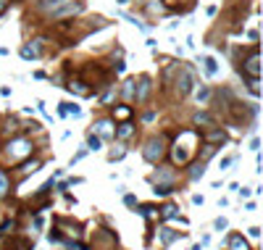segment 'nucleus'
<instances>
[{
  "label": "nucleus",
  "mask_w": 263,
  "mask_h": 250,
  "mask_svg": "<svg viewBox=\"0 0 263 250\" xmlns=\"http://www.w3.org/2000/svg\"><path fill=\"white\" fill-rule=\"evenodd\" d=\"M195 145H197V134L195 132H182L176 137V143L171 145V161L176 166H187L195 156Z\"/></svg>",
  "instance_id": "f257e3e1"
},
{
  "label": "nucleus",
  "mask_w": 263,
  "mask_h": 250,
  "mask_svg": "<svg viewBox=\"0 0 263 250\" xmlns=\"http://www.w3.org/2000/svg\"><path fill=\"white\" fill-rule=\"evenodd\" d=\"M5 147V161L8 163H18L24 161V158H29L32 153H35V143H32L29 137H14Z\"/></svg>",
  "instance_id": "f03ea898"
},
{
  "label": "nucleus",
  "mask_w": 263,
  "mask_h": 250,
  "mask_svg": "<svg viewBox=\"0 0 263 250\" xmlns=\"http://www.w3.org/2000/svg\"><path fill=\"white\" fill-rule=\"evenodd\" d=\"M174 89L179 98H187V95L192 92V87H195V71L187 66V63H179L176 61V69H174Z\"/></svg>",
  "instance_id": "7ed1b4c3"
},
{
  "label": "nucleus",
  "mask_w": 263,
  "mask_h": 250,
  "mask_svg": "<svg viewBox=\"0 0 263 250\" xmlns=\"http://www.w3.org/2000/svg\"><path fill=\"white\" fill-rule=\"evenodd\" d=\"M240 71L245 74L247 79H258V76H261V53H258V45H253V48L247 50V55L240 63Z\"/></svg>",
  "instance_id": "20e7f679"
},
{
  "label": "nucleus",
  "mask_w": 263,
  "mask_h": 250,
  "mask_svg": "<svg viewBox=\"0 0 263 250\" xmlns=\"http://www.w3.org/2000/svg\"><path fill=\"white\" fill-rule=\"evenodd\" d=\"M142 156L147 163H158L161 158L166 156V137H161V134H156V137H150L142 147Z\"/></svg>",
  "instance_id": "39448f33"
},
{
  "label": "nucleus",
  "mask_w": 263,
  "mask_h": 250,
  "mask_svg": "<svg viewBox=\"0 0 263 250\" xmlns=\"http://www.w3.org/2000/svg\"><path fill=\"white\" fill-rule=\"evenodd\" d=\"M82 11H85V0H66L58 11H53V14H50V18H53V21H61V18L79 16Z\"/></svg>",
  "instance_id": "423d86ee"
},
{
  "label": "nucleus",
  "mask_w": 263,
  "mask_h": 250,
  "mask_svg": "<svg viewBox=\"0 0 263 250\" xmlns=\"http://www.w3.org/2000/svg\"><path fill=\"white\" fill-rule=\"evenodd\" d=\"M113 132H116V121L113 119H98L95 121V134H98L100 140H116Z\"/></svg>",
  "instance_id": "0eeeda50"
},
{
  "label": "nucleus",
  "mask_w": 263,
  "mask_h": 250,
  "mask_svg": "<svg viewBox=\"0 0 263 250\" xmlns=\"http://www.w3.org/2000/svg\"><path fill=\"white\" fill-rule=\"evenodd\" d=\"M45 53V40H29L27 45L21 48V58H42Z\"/></svg>",
  "instance_id": "6e6552de"
},
{
  "label": "nucleus",
  "mask_w": 263,
  "mask_h": 250,
  "mask_svg": "<svg viewBox=\"0 0 263 250\" xmlns=\"http://www.w3.org/2000/svg\"><path fill=\"white\" fill-rule=\"evenodd\" d=\"M66 89L71 95H79V98H89V95H92V87H89V82H85V79H69Z\"/></svg>",
  "instance_id": "1a4fd4ad"
},
{
  "label": "nucleus",
  "mask_w": 263,
  "mask_h": 250,
  "mask_svg": "<svg viewBox=\"0 0 263 250\" xmlns=\"http://www.w3.org/2000/svg\"><path fill=\"white\" fill-rule=\"evenodd\" d=\"M150 182L153 184H176V174L169 169V166H161L158 171H153Z\"/></svg>",
  "instance_id": "9d476101"
},
{
  "label": "nucleus",
  "mask_w": 263,
  "mask_h": 250,
  "mask_svg": "<svg viewBox=\"0 0 263 250\" xmlns=\"http://www.w3.org/2000/svg\"><path fill=\"white\" fill-rule=\"evenodd\" d=\"M150 92H153L150 76H140V85H137V92H134V100H137V103H147V100H150Z\"/></svg>",
  "instance_id": "9b49d317"
},
{
  "label": "nucleus",
  "mask_w": 263,
  "mask_h": 250,
  "mask_svg": "<svg viewBox=\"0 0 263 250\" xmlns=\"http://www.w3.org/2000/svg\"><path fill=\"white\" fill-rule=\"evenodd\" d=\"M203 140L208 145H224L229 140V134L224 132V129H219V126H210V129H205L203 132Z\"/></svg>",
  "instance_id": "f8f14e48"
},
{
  "label": "nucleus",
  "mask_w": 263,
  "mask_h": 250,
  "mask_svg": "<svg viewBox=\"0 0 263 250\" xmlns=\"http://www.w3.org/2000/svg\"><path fill=\"white\" fill-rule=\"evenodd\" d=\"M197 63H200L205 76H216V74H219V63H216V58H210V55H197Z\"/></svg>",
  "instance_id": "ddd939ff"
},
{
  "label": "nucleus",
  "mask_w": 263,
  "mask_h": 250,
  "mask_svg": "<svg viewBox=\"0 0 263 250\" xmlns=\"http://www.w3.org/2000/svg\"><path fill=\"white\" fill-rule=\"evenodd\" d=\"M132 106H113V111H111V119L113 121H121V124H124V121H129L132 119Z\"/></svg>",
  "instance_id": "4468645a"
},
{
  "label": "nucleus",
  "mask_w": 263,
  "mask_h": 250,
  "mask_svg": "<svg viewBox=\"0 0 263 250\" xmlns=\"http://www.w3.org/2000/svg\"><path fill=\"white\" fill-rule=\"evenodd\" d=\"M145 11H147V16H150V18H158V16L169 14V11H166V5L161 3V0H150V3H145Z\"/></svg>",
  "instance_id": "2eb2a0df"
},
{
  "label": "nucleus",
  "mask_w": 263,
  "mask_h": 250,
  "mask_svg": "<svg viewBox=\"0 0 263 250\" xmlns=\"http://www.w3.org/2000/svg\"><path fill=\"white\" fill-rule=\"evenodd\" d=\"M66 3V0H40V3H37V11H42V14H53V11H58L61 5Z\"/></svg>",
  "instance_id": "dca6fc26"
},
{
  "label": "nucleus",
  "mask_w": 263,
  "mask_h": 250,
  "mask_svg": "<svg viewBox=\"0 0 263 250\" xmlns=\"http://www.w3.org/2000/svg\"><path fill=\"white\" fill-rule=\"evenodd\" d=\"M229 250H250V245L240 232H232L229 234Z\"/></svg>",
  "instance_id": "f3484780"
},
{
  "label": "nucleus",
  "mask_w": 263,
  "mask_h": 250,
  "mask_svg": "<svg viewBox=\"0 0 263 250\" xmlns=\"http://www.w3.org/2000/svg\"><path fill=\"white\" fill-rule=\"evenodd\" d=\"M134 124H129V121H124L121 126H116V132H113V137H119V140H129V137H134Z\"/></svg>",
  "instance_id": "a211bd4d"
},
{
  "label": "nucleus",
  "mask_w": 263,
  "mask_h": 250,
  "mask_svg": "<svg viewBox=\"0 0 263 250\" xmlns=\"http://www.w3.org/2000/svg\"><path fill=\"white\" fill-rule=\"evenodd\" d=\"M158 237H161V245L169 248L171 242H174L176 237H179V232H174V229H169V227H161V229H158Z\"/></svg>",
  "instance_id": "6ab92c4d"
},
{
  "label": "nucleus",
  "mask_w": 263,
  "mask_h": 250,
  "mask_svg": "<svg viewBox=\"0 0 263 250\" xmlns=\"http://www.w3.org/2000/svg\"><path fill=\"white\" fill-rule=\"evenodd\" d=\"M134 92H137V79H126L124 87H121V95L126 100H134Z\"/></svg>",
  "instance_id": "aec40b11"
},
{
  "label": "nucleus",
  "mask_w": 263,
  "mask_h": 250,
  "mask_svg": "<svg viewBox=\"0 0 263 250\" xmlns=\"http://www.w3.org/2000/svg\"><path fill=\"white\" fill-rule=\"evenodd\" d=\"M192 121H195L197 126H213V116H210V113H205V111H197Z\"/></svg>",
  "instance_id": "412c9836"
},
{
  "label": "nucleus",
  "mask_w": 263,
  "mask_h": 250,
  "mask_svg": "<svg viewBox=\"0 0 263 250\" xmlns=\"http://www.w3.org/2000/svg\"><path fill=\"white\" fill-rule=\"evenodd\" d=\"M176 206H174V203H166V206L161 208V211H158V219H176Z\"/></svg>",
  "instance_id": "4be33fe9"
},
{
  "label": "nucleus",
  "mask_w": 263,
  "mask_h": 250,
  "mask_svg": "<svg viewBox=\"0 0 263 250\" xmlns=\"http://www.w3.org/2000/svg\"><path fill=\"white\" fill-rule=\"evenodd\" d=\"M40 166H42V161H37V158H35V161H32V163H24V166H18V177H27V174H35V171L40 169Z\"/></svg>",
  "instance_id": "5701e85b"
},
{
  "label": "nucleus",
  "mask_w": 263,
  "mask_h": 250,
  "mask_svg": "<svg viewBox=\"0 0 263 250\" xmlns=\"http://www.w3.org/2000/svg\"><path fill=\"white\" fill-rule=\"evenodd\" d=\"M8 192H11V177L0 169V197H5Z\"/></svg>",
  "instance_id": "b1692460"
},
{
  "label": "nucleus",
  "mask_w": 263,
  "mask_h": 250,
  "mask_svg": "<svg viewBox=\"0 0 263 250\" xmlns=\"http://www.w3.org/2000/svg\"><path fill=\"white\" fill-rule=\"evenodd\" d=\"M174 190H176V184H156L153 195H156V197H166V195H171Z\"/></svg>",
  "instance_id": "393cba45"
},
{
  "label": "nucleus",
  "mask_w": 263,
  "mask_h": 250,
  "mask_svg": "<svg viewBox=\"0 0 263 250\" xmlns=\"http://www.w3.org/2000/svg\"><path fill=\"white\" fill-rule=\"evenodd\" d=\"M124 156H126V147L119 143L116 147H111V153H108V161H121Z\"/></svg>",
  "instance_id": "a878e982"
},
{
  "label": "nucleus",
  "mask_w": 263,
  "mask_h": 250,
  "mask_svg": "<svg viewBox=\"0 0 263 250\" xmlns=\"http://www.w3.org/2000/svg\"><path fill=\"white\" fill-rule=\"evenodd\" d=\"M140 214H142L150 224H153V221H161V219H158V208H156V206H142V211H140Z\"/></svg>",
  "instance_id": "bb28decb"
},
{
  "label": "nucleus",
  "mask_w": 263,
  "mask_h": 250,
  "mask_svg": "<svg viewBox=\"0 0 263 250\" xmlns=\"http://www.w3.org/2000/svg\"><path fill=\"white\" fill-rule=\"evenodd\" d=\"M100 145H103V140L95 132H89L87 134V150H100Z\"/></svg>",
  "instance_id": "cd10ccee"
},
{
  "label": "nucleus",
  "mask_w": 263,
  "mask_h": 250,
  "mask_svg": "<svg viewBox=\"0 0 263 250\" xmlns=\"http://www.w3.org/2000/svg\"><path fill=\"white\" fill-rule=\"evenodd\" d=\"M195 98H197V106H205V103H208V100H210V89L208 87H200V89H197V92H195Z\"/></svg>",
  "instance_id": "c85d7f7f"
},
{
  "label": "nucleus",
  "mask_w": 263,
  "mask_h": 250,
  "mask_svg": "<svg viewBox=\"0 0 263 250\" xmlns=\"http://www.w3.org/2000/svg\"><path fill=\"white\" fill-rule=\"evenodd\" d=\"M216 156V145H208L205 143V147H203V153H200V161L205 163V161H210V158Z\"/></svg>",
  "instance_id": "c756f323"
},
{
  "label": "nucleus",
  "mask_w": 263,
  "mask_h": 250,
  "mask_svg": "<svg viewBox=\"0 0 263 250\" xmlns=\"http://www.w3.org/2000/svg\"><path fill=\"white\" fill-rule=\"evenodd\" d=\"M203 174H205V163L200 161V163H195V166H192V171H190V179L195 182V179H200Z\"/></svg>",
  "instance_id": "7c9ffc66"
},
{
  "label": "nucleus",
  "mask_w": 263,
  "mask_h": 250,
  "mask_svg": "<svg viewBox=\"0 0 263 250\" xmlns=\"http://www.w3.org/2000/svg\"><path fill=\"white\" fill-rule=\"evenodd\" d=\"M61 108H63L66 113H71L74 119H76V116H82V108H79V106H74V103H61Z\"/></svg>",
  "instance_id": "2f4dec72"
},
{
  "label": "nucleus",
  "mask_w": 263,
  "mask_h": 250,
  "mask_svg": "<svg viewBox=\"0 0 263 250\" xmlns=\"http://www.w3.org/2000/svg\"><path fill=\"white\" fill-rule=\"evenodd\" d=\"M16 229V221H5V224H0V234H11Z\"/></svg>",
  "instance_id": "473e14b6"
},
{
  "label": "nucleus",
  "mask_w": 263,
  "mask_h": 250,
  "mask_svg": "<svg viewBox=\"0 0 263 250\" xmlns=\"http://www.w3.org/2000/svg\"><path fill=\"white\" fill-rule=\"evenodd\" d=\"M258 85H261L258 79H247V87H250V92H253L255 98H258V95H261V87H258Z\"/></svg>",
  "instance_id": "72a5a7b5"
},
{
  "label": "nucleus",
  "mask_w": 263,
  "mask_h": 250,
  "mask_svg": "<svg viewBox=\"0 0 263 250\" xmlns=\"http://www.w3.org/2000/svg\"><path fill=\"white\" fill-rule=\"evenodd\" d=\"M213 227H216V229H219V232H221V229H227V227H229V221L224 219V216H219V219L213 221Z\"/></svg>",
  "instance_id": "f704fd0d"
},
{
  "label": "nucleus",
  "mask_w": 263,
  "mask_h": 250,
  "mask_svg": "<svg viewBox=\"0 0 263 250\" xmlns=\"http://www.w3.org/2000/svg\"><path fill=\"white\" fill-rule=\"evenodd\" d=\"M124 203L129 208H134V206H137V197H134V195H124Z\"/></svg>",
  "instance_id": "c9c22d12"
},
{
  "label": "nucleus",
  "mask_w": 263,
  "mask_h": 250,
  "mask_svg": "<svg viewBox=\"0 0 263 250\" xmlns=\"http://www.w3.org/2000/svg\"><path fill=\"white\" fill-rule=\"evenodd\" d=\"M158 63H161V66H171V63H174V61H171L169 55H158Z\"/></svg>",
  "instance_id": "e433bc0d"
},
{
  "label": "nucleus",
  "mask_w": 263,
  "mask_h": 250,
  "mask_svg": "<svg viewBox=\"0 0 263 250\" xmlns=\"http://www.w3.org/2000/svg\"><path fill=\"white\" fill-rule=\"evenodd\" d=\"M8 8H11V0H0V16H3Z\"/></svg>",
  "instance_id": "4c0bfd02"
},
{
  "label": "nucleus",
  "mask_w": 263,
  "mask_h": 250,
  "mask_svg": "<svg viewBox=\"0 0 263 250\" xmlns=\"http://www.w3.org/2000/svg\"><path fill=\"white\" fill-rule=\"evenodd\" d=\"M85 156H87V147H85V150H79V153H76V156L71 158V166H74L76 161H82V158H85Z\"/></svg>",
  "instance_id": "58836bf2"
},
{
  "label": "nucleus",
  "mask_w": 263,
  "mask_h": 250,
  "mask_svg": "<svg viewBox=\"0 0 263 250\" xmlns=\"http://www.w3.org/2000/svg\"><path fill=\"white\" fill-rule=\"evenodd\" d=\"M234 161H237V158H234V156H229V158H224V161H221V171H224V169H227V166H232Z\"/></svg>",
  "instance_id": "ea45409f"
},
{
  "label": "nucleus",
  "mask_w": 263,
  "mask_h": 250,
  "mask_svg": "<svg viewBox=\"0 0 263 250\" xmlns=\"http://www.w3.org/2000/svg\"><path fill=\"white\" fill-rule=\"evenodd\" d=\"M247 232H250V237H253V240H258V237H261V229H258V227H250Z\"/></svg>",
  "instance_id": "a19ab883"
},
{
  "label": "nucleus",
  "mask_w": 263,
  "mask_h": 250,
  "mask_svg": "<svg viewBox=\"0 0 263 250\" xmlns=\"http://www.w3.org/2000/svg\"><path fill=\"white\" fill-rule=\"evenodd\" d=\"M250 40H253V45H258V29H250Z\"/></svg>",
  "instance_id": "79ce46f5"
},
{
  "label": "nucleus",
  "mask_w": 263,
  "mask_h": 250,
  "mask_svg": "<svg viewBox=\"0 0 263 250\" xmlns=\"http://www.w3.org/2000/svg\"><path fill=\"white\" fill-rule=\"evenodd\" d=\"M113 71H116V74H121V71H124V63H121V61H116V63H113Z\"/></svg>",
  "instance_id": "37998d69"
},
{
  "label": "nucleus",
  "mask_w": 263,
  "mask_h": 250,
  "mask_svg": "<svg viewBox=\"0 0 263 250\" xmlns=\"http://www.w3.org/2000/svg\"><path fill=\"white\" fill-rule=\"evenodd\" d=\"M192 203H195V206H203V195H192Z\"/></svg>",
  "instance_id": "c03bdc74"
},
{
  "label": "nucleus",
  "mask_w": 263,
  "mask_h": 250,
  "mask_svg": "<svg viewBox=\"0 0 263 250\" xmlns=\"http://www.w3.org/2000/svg\"><path fill=\"white\" fill-rule=\"evenodd\" d=\"M153 119H156V113H153V111H147L145 116H142V121H153Z\"/></svg>",
  "instance_id": "a18cd8bd"
}]
</instances>
